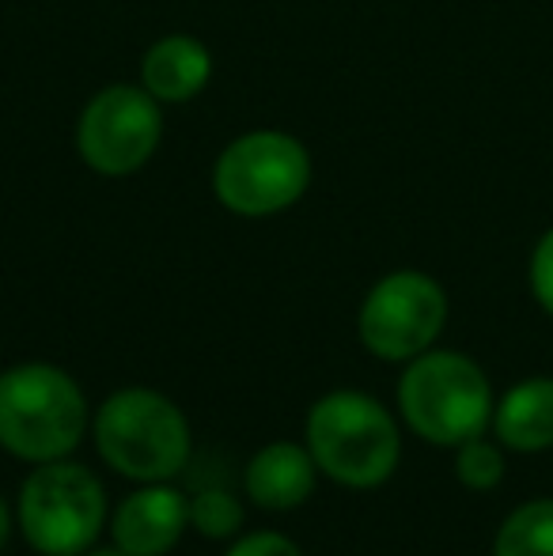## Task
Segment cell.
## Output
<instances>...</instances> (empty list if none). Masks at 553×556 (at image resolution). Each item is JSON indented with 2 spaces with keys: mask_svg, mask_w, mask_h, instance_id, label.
Masks as SVG:
<instances>
[{
  "mask_svg": "<svg viewBox=\"0 0 553 556\" xmlns=\"http://www.w3.org/2000/svg\"><path fill=\"white\" fill-rule=\"evenodd\" d=\"M307 451L341 489H379L394 477L402 435L384 402L361 390H330L307 413Z\"/></svg>",
  "mask_w": 553,
  "mask_h": 556,
  "instance_id": "7a4b0ae2",
  "label": "cell"
},
{
  "mask_svg": "<svg viewBox=\"0 0 553 556\" xmlns=\"http://www.w3.org/2000/svg\"><path fill=\"white\" fill-rule=\"evenodd\" d=\"M455 477L474 492L497 489L504 477V451L497 443H489L486 435L458 443L455 446Z\"/></svg>",
  "mask_w": 553,
  "mask_h": 556,
  "instance_id": "9a60e30c",
  "label": "cell"
},
{
  "mask_svg": "<svg viewBox=\"0 0 553 556\" xmlns=\"http://www.w3.org/2000/svg\"><path fill=\"white\" fill-rule=\"evenodd\" d=\"M318 466L311 458L307 443L277 440L262 446L243 469V489L247 500L259 504L262 511H292L315 492Z\"/></svg>",
  "mask_w": 553,
  "mask_h": 556,
  "instance_id": "8fae6325",
  "label": "cell"
},
{
  "mask_svg": "<svg viewBox=\"0 0 553 556\" xmlns=\"http://www.w3.org/2000/svg\"><path fill=\"white\" fill-rule=\"evenodd\" d=\"M91 435L106 466L137 484L175 481L193 451L186 413L148 387L114 390L91 417Z\"/></svg>",
  "mask_w": 553,
  "mask_h": 556,
  "instance_id": "3957f363",
  "label": "cell"
},
{
  "mask_svg": "<svg viewBox=\"0 0 553 556\" xmlns=\"http://www.w3.org/2000/svg\"><path fill=\"white\" fill-rule=\"evenodd\" d=\"M448 326V292L420 269H394L368 288L356 315L361 344L387 364H410Z\"/></svg>",
  "mask_w": 553,
  "mask_h": 556,
  "instance_id": "52a82bcc",
  "label": "cell"
},
{
  "mask_svg": "<svg viewBox=\"0 0 553 556\" xmlns=\"http://www.w3.org/2000/svg\"><path fill=\"white\" fill-rule=\"evenodd\" d=\"M163 140V103L140 84H106L76 117V155L106 178L137 175Z\"/></svg>",
  "mask_w": 553,
  "mask_h": 556,
  "instance_id": "ba28073f",
  "label": "cell"
},
{
  "mask_svg": "<svg viewBox=\"0 0 553 556\" xmlns=\"http://www.w3.org/2000/svg\"><path fill=\"white\" fill-rule=\"evenodd\" d=\"M399 413L410 432L432 446H458L493 425V387L470 356L428 349L399 379Z\"/></svg>",
  "mask_w": 553,
  "mask_h": 556,
  "instance_id": "277c9868",
  "label": "cell"
},
{
  "mask_svg": "<svg viewBox=\"0 0 553 556\" xmlns=\"http://www.w3.org/2000/svg\"><path fill=\"white\" fill-rule=\"evenodd\" d=\"M224 556H303V553L292 538L277 534V530H254V534L236 538Z\"/></svg>",
  "mask_w": 553,
  "mask_h": 556,
  "instance_id": "e0dca14e",
  "label": "cell"
},
{
  "mask_svg": "<svg viewBox=\"0 0 553 556\" xmlns=\"http://www.w3.org/2000/svg\"><path fill=\"white\" fill-rule=\"evenodd\" d=\"M190 527V500L171 481L140 484L118 504L111 519V538L134 556H167Z\"/></svg>",
  "mask_w": 553,
  "mask_h": 556,
  "instance_id": "9c48e42d",
  "label": "cell"
},
{
  "mask_svg": "<svg viewBox=\"0 0 553 556\" xmlns=\"http://www.w3.org/2000/svg\"><path fill=\"white\" fill-rule=\"evenodd\" d=\"M311 152L285 129H251L213 163V193L228 213L266 220L307 193Z\"/></svg>",
  "mask_w": 553,
  "mask_h": 556,
  "instance_id": "8992f818",
  "label": "cell"
},
{
  "mask_svg": "<svg viewBox=\"0 0 553 556\" xmlns=\"http://www.w3.org/2000/svg\"><path fill=\"white\" fill-rule=\"evenodd\" d=\"M497 443L519 454H539L553 446V379L535 375L524 379L493 405Z\"/></svg>",
  "mask_w": 553,
  "mask_h": 556,
  "instance_id": "7c38bea8",
  "label": "cell"
},
{
  "mask_svg": "<svg viewBox=\"0 0 553 556\" xmlns=\"http://www.w3.org/2000/svg\"><path fill=\"white\" fill-rule=\"evenodd\" d=\"M213 80V53L193 35H163L140 58V88L152 99L190 103Z\"/></svg>",
  "mask_w": 553,
  "mask_h": 556,
  "instance_id": "30bf717a",
  "label": "cell"
},
{
  "mask_svg": "<svg viewBox=\"0 0 553 556\" xmlns=\"http://www.w3.org/2000/svg\"><path fill=\"white\" fill-rule=\"evenodd\" d=\"M15 519L38 556H84L106 527V489L80 462H42L20 484Z\"/></svg>",
  "mask_w": 553,
  "mask_h": 556,
  "instance_id": "5b68a950",
  "label": "cell"
},
{
  "mask_svg": "<svg viewBox=\"0 0 553 556\" xmlns=\"http://www.w3.org/2000/svg\"><path fill=\"white\" fill-rule=\"evenodd\" d=\"M190 527L209 542H228L243 527V504L228 489H205L190 500Z\"/></svg>",
  "mask_w": 553,
  "mask_h": 556,
  "instance_id": "5bb4252c",
  "label": "cell"
},
{
  "mask_svg": "<svg viewBox=\"0 0 553 556\" xmlns=\"http://www.w3.org/2000/svg\"><path fill=\"white\" fill-rule=\"evenodd\" d=\"M493 556H553V500L519 504L497 530Z\"/></svg>",
  "mask_w": 553,
  "mask_h": 556,
  "instance_id": "4fadbf2b",
  "label": "cell"
},
{
  "mask_svg": "<svg viewBox=\"0 0 553 556\" xmlns=\"http://www.w3.org/2000/svg\"><path fill=\"white\" fill-rule=\"evenodd\" d=\"M84 556H134V553H126V549H118V545H111V549H88Z\"/></svg>",
  "mask_w": 553,
  "mask_h": 556,
  "instance_id": "d6986e66",
  "label": "cell"
},
{
  "mask_svg": "<svg viewBox=\"0 0 553 556\" xmlns=\"http://www.w3.org/2000/svg\"><path fill=\"white\" fill-rule=\"evenodd\" d=\"M8 534H12V511H8L4 496H0V549L8 545Z\"/></svg>",
  "mask_w": 553,
  "mask_h": 556,
  "instance_id": "ac0fdd59",
  "label": "cell"
},
{
  "mask_svg": "<svg viewBox=\"0 0 553 556\" xmlns=\"http://www.w3.org/2000/svg\"><path fill=\"white\" fill-rule=\"evenodd\" d=\"M88 432V397L58 364H15L0 375V446L42 466L68 458Z\"/></svg>",
  "mask_w": 553,
  "mask_h": 556,
  "instance_id": "6da1fadb",
  "label": "cell"
},
{
  "mask_svg": "<svg viewBox=\"0 0 553 556\" xmlns=\"http://www.w3.org/2000/svg\"><path fill=\"white\" fill-rule=\"evenodd\" d=\"M527 285H531L535 303L553 318V227H546L542 239L535 242L531 262H527Z\"/></svg>",
  "mask_w": 553,
  "mask_h": 556,
  "instance_id": "2e32d148",
  "label": "cell"
}]
</instances>
